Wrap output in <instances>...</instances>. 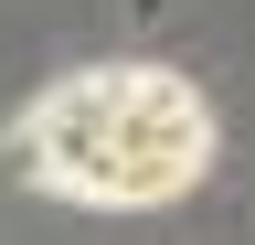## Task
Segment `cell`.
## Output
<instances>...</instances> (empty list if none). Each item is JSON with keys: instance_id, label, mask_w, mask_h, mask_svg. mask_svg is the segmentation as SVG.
<instances>
[{"instance_id": "obj_1", "label": "cell", "mask_w": 255, "mask_h": 245, "mask_svg": "<svg viewBox=\"0 0 255 245\" xmlns=\"http://www.w3.org/2000/svg\"><path fill=\"white\" fill-rule=\"evenodd\" d=\"M21 160L43 192L138 213V203L191 192V171L213 160V107L159 64H96V75H64L32 96Z\"/></svg>"}]
</instances>
